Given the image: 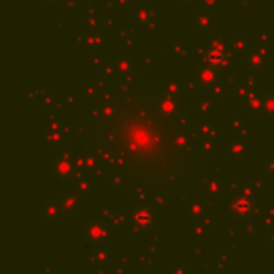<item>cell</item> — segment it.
Here are the masks:
<instances>
[{
	"instance_id": "18",
	"label": "cell",
	"mask_w": 274,
	"mask_h": 274,
	"mask_svg": "<svg viewBox=\"0 0 274 274\" xmlns=\"http://www.w3.org/2000/svg\"><path fill=\"white\" fill-rule=\"evenodd\" d=\"M231 50H232V53H236V55H244V53H247V52H249V48H247V40H246V39H236V40H232Z\"/></svg>"
},
{
	"instance_id": "15",
	"label": "cell",
	"mask_w": 274,
	"mask_h": 274,
	"mask_svg": "<svg viewBox=\"0 0 274 274\" xmlns=\"http://www.w3.org/2000/svg\"><path fill=\"white\" fill-rule=\"evenodd\" d=\"M263 116L274 117V93H268L263 98Z\"/></svg>"
},
{
	"instance_id": "27",
	"label": "cell",
	"mask_w": 274,
	"mask_h": 274,
	"mask_svg": "<svg viewBox=\"0 0 274 274\" xmlns=\"http://www.w3.org/2000/svg\"><path fill=\"white\" fill-rule=\"evenodd\" d=\"M90 188H91V183H90V181H82L77 189H79V191H87V189H90Z\"/></svg>"
},
{
	"instance_id": "21",
	"label": "cell",
	"mask_w": 274,
	"mask_h": 274,
	"mask_svg": "<svg viewBox=\"0 0 274 274\" xmlns=\"http://www.w3.org/2000/svg\"><path fill=\"white\" fill-rule=\"evenodd\" d=\"M61 140H63V136H61L59 131L52 130V131H47L45 133V143L47 145H58V143H61Z\"/></svg>"
},
{
	"instance_id": "10",
	"label": "cell",
	"mask_w": 274,
	"mask_h": 274,
	"mask_svg": "<svg viewBox=\"0 0 274 274\" xmlns=\"http://www.w3.org/2000/svg\"><path fill=\"white\" fill-rule=\"evenodd\" d=\"M61 215H63V213H61L58 202H45V206L42 209V217L47 221H56Z\"/></svg>"
},
{
	"instance_id": "25",
	"label": "cell",
	"mask_w": 274,
	"mask_h": 274,
	"mask_svg": "<svg viewBox=\"0 0 274 274\" xmlns=\"http://www.w3.org/2000/svg\"><path fill=\"white\" fill-rule=\"evenodd\" d=\"M200 4H202V7H204V10H213L217 7V4H218V0H200Z\"/></svg>"
},
{
	"instance_id": "20",
	"label": "cell",
	"mask_w": 274,
	"mask_h": 274,
	"mask_svg": "<svg viewBox=\"0 0 274 274\" xmlns=\"http://www.w3.org/2000/svg\"><path fill=\"white\" fill-rule=\"evenodd\" d=\"M236 95H237V98L241 101H246V103H247V101L250 99V96L253 95V91H252V88H249L246 85H241V87L236 88Z\"/></svg>"
},
{
	"instance_id": "14",
	"label": "cell",
	"mask_w": 274,
	"mask_h": 274,
	"mask_svg": "<svg viewBox=\"0 0 274 274\" xmlns=\"http://www.w3.org/2000/svg\"><path fill=\"white\" fill-rule=\"evenodd\" d=\"M162 90H164L165 96H177L181 93V85L177 82V80H168V82L164 84V87H162Z\"/></svg>"
},
{
	"instance_id": "31",
	"label": "cell",
	"mask_w": 274,
	"mask_h": 274,
	"mask_svg": "<svg viewBox=\"0 0 274 274\" xmlns=\"http://www.w3.org/2000/svg\"><path fill=\"white\" fill-rule=\"evenodd\" d=\"M73 2H76V0H73Z\"/></svg>"
},
{
	"instance_id": "2",
	"label": "cell",
	"mask_w": 274,
	"mask_h": 274,
	"mask_svg": "<svg viewBox=\"0 0 274 274\" xmlns=\"http://www.w3.org/2000/svg\"><path fill=\"white\" fill-rule=\"evenodd\" d=\"M206 50V53L204 52H200L202 55V59L206 61V63L209 66H212L213 69H221V67H228L231 64V56L229 55H218V53H213L209 50V47L204 48Z\"/></svg>"
},
{
	"instance_id": "29",
	"label": "cell",
	"mask_w": 274,
	"mask_h": 274,
	"mask_svg": "<svg viewBox=\"0 0 274 274\" xmlns=\"http://www.w3.org/2000/svg\"><path fill=\"white\" fill-rule=\"evenodd\" d=\"M130 2H131V0H117V5L119 7H127Z\"/></svg>"
},
{
	"instance_id": "30",
	"label": "cell",
	"mask_w": 274,
	"mask_h": 274,
	"mask_svg": "<svg viewBox=\"0 0 274 274\" xmlns=\"http://www.w3.org/2000/svg\"><path fill=\"white\" fill-rule=\"evenodd\" d=\"M178 2L183 5H191V4H194V0H178Z\"/></svg>"
},
{
	"instance_id": "7",
	"label": "cell",
	"mask_w": 274,
	"mask_h": 274,
	"mask_svg": "<svg viewBox=\"0 0 274 274\" xmlns=\"http://www.w3.org/2000/svg\"><path fill=\"white\" fill-rule=\"evenodd\" d=\"M87 237L93 242L103 241L106 237V228L99 221H91L87 225Z\"/></svg>"
},
{
	"instance_id": "17",
	"label": "cell",
	"mask_w": 274,
	"mask_h": 274,
	"mask_svg": "<svg viewBox=\"0 0 274 274\" xmlns=\"http://www.w3.org/2000/svg\"><path fill=\"white\" fill-rule=\"evenodd\" d=\"M151 213L146 212L145 209L143 210H138L135 215H133V221L136 223V225H143V226H149L151 225Z\"/></svg>"
},
{
	"instance_id": "8",
	"label": "cell",
	"mask_w": 274,
	"mask_h": 274,
	"mask_svg": "<svg viewBox=\"0 0 274 274\" xmlns=\"http://www.w3.org/2000/svg\"><path fill=\"white\" fill-rule=\"evenodd\" d=\"M246 55H247V66L253 73H260V71L266 67V58L255 53V50H253V52H247Z\"/></svg>"
},
{
	"instance_id": "22",
	"label": "cell",
	"mask_w": 274,
	"mask_h": 274,
	"mask_svg": "<svg viewBox=\"0 0 274 274\" xmlns=\"http://www.w3.org/2000/svg\"><path fill=\"white\" fill-rule=\"evenodd\" d=\"M82 42H85L87 45H95V47H98V45H103L105 40L99 39L98 36H85Z\"/></svg>"
},
{
	"instance_id": "6",
	"label": "cell",
	"mask_w": 274,
	"mask_h": 274,
	"mask_svg": "<svg viewBox=\"0 0 274 274\" xmlns=\"http://www.w3.org/2000/svg\"><path fill=\"white\" fill-rule=\"evenodd\" d=\"M157 108L160 111V114L165 116V117L175 116L178 113V103H177V99L174 96H162Z\"/></svg>"
},
{
	"instance_id": "12",
	"label": "cell",
	"mask_w": 274,
	"mask_h": 274,
	"mask_svg": "<svg viewBox=\"0 0 274 274\" xmlns=\"http://www.w3.org/2000/svg\"><path fill=\"white\" fill-rule=\"evenodd\" d=\"M194 19H196V24H197V27L200 30H206V32H209V30L212 29L213 21H212V16L209 13V10H202V12H199Z\"/></svg>"
},
{
	"instance_id": "28",
	"label": "cell",
	"mask_w": 274,
	"mask_h": 274,
	"mask_svg": "<svg viewBox=\"0 0 274 274\" xmlns=\"http://www.w3.org/2000/svg\"><path fill=\"white\" fill-rule=\"evenodd\" d=\"M44 2H45L47 5H59V4L66 2V0H44Z\"/></svg>"
},
{
	"instance_id": "26",
	"label": "cell",
	"mask_w": 274,
	"mask_h": 274,
	"mask_svg": "<svg viewBox=\"0 0 274 274\" xmlns=\"http://www.w3.org/2000/svg\"><path fill=\"white\" fill-rule=\"evenodd\" d=\"M255 53H258L260 56H263V58H268V48L265 47V45H261V47H257L255 48Z\"/></svg>"
},
{
	"instance_id": "23",
	"label": "cell",
	"mask_w": 274,
	"mask_h": 274,
	"mask_svg": "<svg viewBox=\"0 0 274 274\" xmlns=\"http://www.w3.org/2000/svg\"><path fill=\"white\" fill-rule=\"evenodd\" d=\"M197 111H199V114H210V111H212V105L209 103V101H200L199 103V106H197Z\"/></svg>"
},
{
	"instance_id": "1",
	"label": "cell",
	"mask_w": 274,
	"mask_h": 274,
	"mask_svg": "<svg viewBox=\"0 0 274 274\" xmlns=\"http://www.w3.org/2000/svg\"><path fill=\"white\" fill-rule=\"evenodd\" d=\"M135 21L140 26L152 30V29L157 27V13L151 7H146V5L138 7L136 12H135Z\"/></svg>"
},
{
	"instance_id": "11",
	"label": "cell",
	"mask_w": 274,
	"mask_h": 274,
	"mask_svg": "<svg viewBox=\"0 0 274 274\" xmlns=\"http://www.w3.org/2000/svg\"><path fill=\"white\" fill-rule=\"evenodd\" d=\"M53 174H55L56 177H61V178H67L71 174H73V165H71V162H69L66 157H59V159L55 162Z\"/></svg>"
},
{
	"instance_id": "13",
	"label": "cell",
	"mask_w": 274,
	"mask_h": 274,
	"mask_svg": "<svg viewBox=\"0 0 274 274\" xmlns=\"http://www.w3.org/2000/svg\"><path fill=\"white\" fill-rule=\"evenodd\" d=\"M246 106H247V111L252 114H263V98L258 93H255V91H253V95L246 103Z\"/></svg>"
},
{
	"instance_id": "16",
	"label": "cell",
	"mask_w": 274,
	"mask_h": 274,
	"mask_svg": "<svg viewBox=\"0 0 274 274\" xmlns=\"http://www.w3.org/2000/svg\"><path fill=\"white\" fill-rule=\"evenodd\" d=\"M228 152L231 156L239 157L242 154H246V145L242 141H229L228 143Z\"/></svg>"
},
{
	"instance_id": "4",
	"label": "cell",
	"mask_w": 274,
	"mask_h": 274,
	"mask_svg": "<svg viewBox=\"0 0 274 274\" xmlns=\"http://www.w3.org/2000/svg\"><path fill=\"white\" fill-rule=\"evenodd\" d=\"M114 67H116V71L120 76L130 77V76H133V73H135V61L131 59L128 55H120L116 59Z\"/></svg>"
},
{
	"instance_id": "3",
	"label": "cell",
	"mask_w": 274,
	"mask_h": 274,
	"mask_svg": "<svg viewBox=\"0 0 274 274\" xmlns=\"http://www.w3.org/2000/svg\"><path fill=\"white\" fill-rule=\"evenodd\" d=\"M80 199H82V197H80L79 191H69L66 196H63V199L58 200L61 213H63V215H67V213L74 212L80 204Z\"/></svg>"
},
{
	"instance_id": "9",
	"label": "cell",
	"mask_w": 274,
	"mask_h": 274,
	"mask_svg": "<svg viewBox=\"0 0 274 274\" xmlns=\"http://www.w3.org/2000/svg\"><path fill=\"white\" fill-rule=\"evenodd\" d=\"M210 52L213 53H218V55H229V48H231V44L228 42L226 39L223 37H215L210 40V44L207 45Z\"/></svg>"
},
{
	"instance_id": "24",
	"label": "cell",
	"mask_w": 274,
	"mask_h": 274,
	"mask_svg": "<svg viewBox=\"0 0 274 274\" xmlns=\"http://www.w3.org/2000/svg\"><path fill=\"white\" fill-rule=\"evenodd\" d=\"M209 90L212 91L213 95H217V96H221L223 93H225V87H223L220 82H217L215 85H213V87H210Z\"/></svg>"
},
{
	"instance_id": "19",
	"label": "cell",
	"mask_w": 274,
	"mask_h": 274,
	"mask_svg": "<svg viewBox=\"0 0 274 274\" xmlns=\"http://www.w3.org/2000/svg\"><path fill=\"white\" fill-rule=\"evenodd\" d=\"M220 188H221V183L217 180V178H209L207 183L204 185V191H207L210 196H215L220 192Z\"/></svg>"
},
{
	"instance_id": "5",
	"label": "cell",
	"mask_w": 274,
	"mask_h": 274,
	"mask_svg": "<svg viewBox=\"0 0 274 274\" xmlns=\"http://www.w3.org/2000/svg\"><path fill=\"white\" fill-rule=\"evenodd\" d=\"M197 79H199V82L200 85H204L207 88L213 87L217 82H220L218 80V76L215 73V69H213L212 66H204V67H200L197 71Z\"/></svg>"
}]
</instances>
